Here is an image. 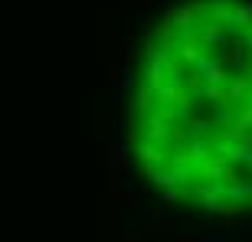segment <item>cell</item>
I'll list each match as a JSON object with an SVG mask.
<instances>
[{"instance_id": "6da1fadb", "label": "cell", "mask_w": 252, "mask_h": 242, "mask_svg": "<svg viewBox=\"0 0 252 242\" xmlns=\"http://www.w3.org/2000/svg\"><path fill=\"white\" fill-rule=\"evenodd\" d=\"M128 138L164 200L252 216V3L170 10L131 95Z\"/></svg>"}]
</instances>
